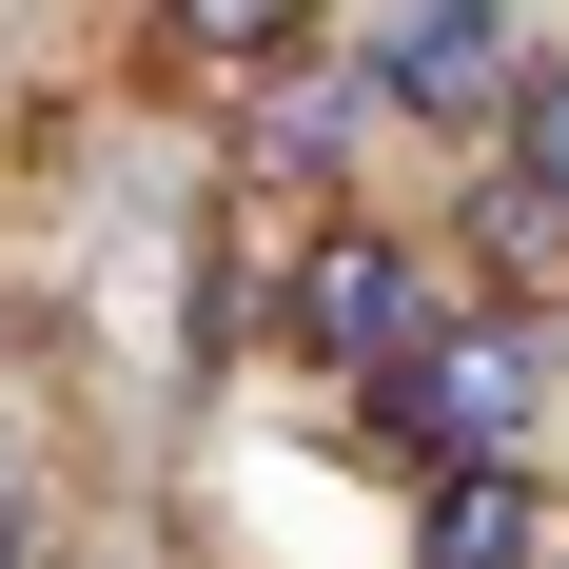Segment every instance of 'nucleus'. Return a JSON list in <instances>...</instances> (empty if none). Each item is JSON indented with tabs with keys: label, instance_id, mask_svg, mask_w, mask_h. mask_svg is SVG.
<instances>
[{
	"label": "nucleus",
	"instance_id": "3",
	"mask_svg": "<svg viewBox=\"0 0 569 569\" xmlns=\"http://www.w3.org/2000/svg\"><path fill=\"white\" fill-rule=\"evenodd\" d=\"M373 79H393V99H491V79H511V40H491V20H373Z\"/></svg>",
	"mask_w": 569,
	"mask_h": 569
},
{
	"label": "nucleus",
	"instance_id": "4",
	"mask_svg": "<svg viewBox=\"0 0 569 569\" xmlns=\"http://www.w3.org/2000/svg\"><path fill=\"white\" fill-rule=\"evenodd\" d=\"M511 177L569 217V79H530V99H511Z\"/></svg>",
	"mask_w": 569,
	"mask_h": 569
},
{
	"label": "nucleus",
	"instance_id": "2",
	"mask_svg": "<svg viewBox=\"0 0 569 569\" xmlns=\"http://www.w3.org/2000/svg\"><path fill=\"white\" fill-rule=\"evenodd\" d=\"M412 550L432 569H550V491L530 471H432L412 491Z\"/></svg>",
	"mask_w": 569,
	"mask_h": 569
},
{
	"label": "nucleus",
	"instance_id": "1",
	"mask_svg": "<svg viewBox=\"0 0 569 569\" xmlns=\"http://www.w3.org/2000/svg\"><path fill=\"white\" fill-rule=\"evenodd\" d=\"M295 335L335 353L353 393H393L412 353H432V276H412L393 236H315V276H295Z\"/></svg>",
	"mask_w": 569,
	"mask_h": 569
}]
</instances>
